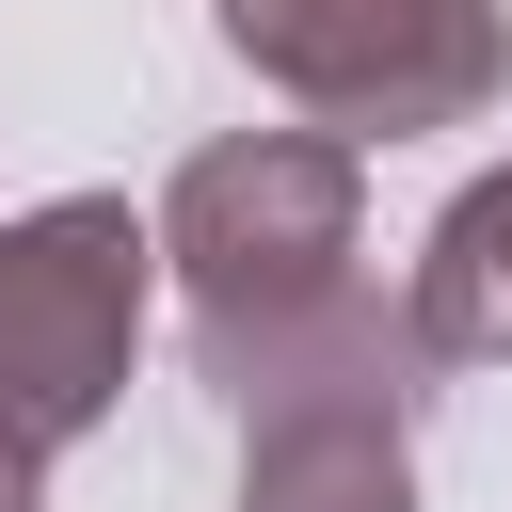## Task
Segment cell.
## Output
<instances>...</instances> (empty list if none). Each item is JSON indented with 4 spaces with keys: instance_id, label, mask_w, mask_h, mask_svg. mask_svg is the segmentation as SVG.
<instances>
[{
    "instance_id": "1",
    "label": "cell",
    "mask_w": 512,
    "mask_h": 512,
    "mask_svg": "<svg viewBox=\"0 0 512 512\" xmlns=\"http://www.w3.org/2000/svg\"><path fill=\"white\" fill-rule=\"evenodd\" d=\"M368 256V144L336 128H224L160 192V272L192 320V384H240L272 336H304Z\"/></svg>"
},
{
    "instance_id": "2",
    "label": "cell",
    "mask_w": 512,
    "mask_h": 512,
    "mask_svg": "<svg viewBox=\"0 0 512 512\" xmlns=\"http://www.w3.org/2000/svg\"><path fill=\"white\" fill-rule=\"evenodd\" d=\"M240 512H416V400L432 336L400 288H336L304 336H272L240 384Z\"/></svg>"
},
{
    "instance_id": "3",
    "label": "cell",
    "mask_w": 512,
    "mask_h": 512,
    "mask_svg": "<svg viewBox=\"0 0 512 512\" xmlns=\"http://www.w3.org/2000/svg\"><path fill=\"white\" fill-rule=\"evenodd\" d=\"M144 304H160V208L48 192V208L0 224V448L16 464H64L128 400Z\"/></svg>"
},
{
    "instance_id": "4",
    "label": "cell",
    "mask_w": 512,
    "mask_h": 512,
    "mask_svg": "<svg viewBox=\"0 0 512 512\" xmlns=\"http://www.w3.org/2000/svg\"><path fill=\"white\" fill-rule=\"evenodd\" d=\"M224 48L336 144H416L480 128L512 96V16L496 0H208Z\"/></svg>"
},
{
    "instance_id": "5",
    "label": "cell",
    "mask_w": 512,
    "mask_h": 512,
    "mask_svg": "<svg viewBox=\"0 0 512 512\" xmlns=\"http://www.w3.org/2000/svg\"><path fill=\"white\" fill-rule=\"evenodd\" d=\"M416 336H432V368H512V160L496 176H464L448 208H432V240H416Z\"/></svg>"
},
{
    "instance_id": "6",
    "label": "cell",
    "mask_w": 512,
    "mask_h": 512,
    "mask_svg": "<svg viewBox=\"0 0 512 512\" xmlns=\"http://www.w3.org/2000/svg\"><path fill=\"white\" fill-rule=\"evenodd\" d=\"M32 480H48V464H16V448H0V512H32Z\"/></svg>"
}]
</instances>
